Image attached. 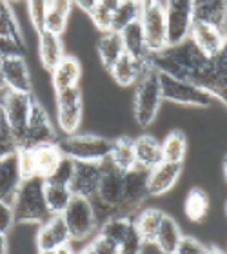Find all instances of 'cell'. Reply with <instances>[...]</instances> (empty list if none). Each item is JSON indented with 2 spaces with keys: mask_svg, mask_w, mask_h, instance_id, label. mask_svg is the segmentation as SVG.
Here are the masks:
<instances>
[{
  "mask_svg": "<svg viewBox=\"0 0 227 254\" xmlns=\"http://www.w3.org/2000/svg\"><path fill=\"white\" fill-rule=\"evenodd\" d=\"M148 65L158 73L169 74L173 78L191 82L206 89L211 95L213 76H215V60L196 48L195 42L187 38L178 46H169L162 53L151 55Z\"/></svg>",
  "mask_w": 227,
  "mask_h": 254,
  "instance_id": "6da1fadb",
  "label": "cell"
},
{
  "mask_svg": "<svg viewBox=\"0 0 227 254\" xmlns=\"http://www.w3.org/2000/svg\"><path fill=\"white\" fill-rule=\"evenodd\" d=\"M15 222L20 225H42L49 216L46 198H44V180L42 178H31L24 180L16 190L15 198L11 201Z\"/></svg>",
  "mask_w": 227,
  "mask_h": 254,
  "instance_id": "7a4b0ae2",
  "label": "cell"
},
{
  "mask_svg": "<svg viewBox=\"0 0 227 254\" xmlns=\"http://www.w3.org/2000/svg\"><path fill=\"white\" fill-rule=\"evenodd\" d=\"M162 100L164 96H162L160 74L156 69L148 65L137 82L135 100H133V115L138 126L149 127L156 120L160 107H162Z\"/></svg>",
  "mask_w": 227,
  "mask_h": 254,
  "instance_id": "3957f363",
  "label": "cell"
},
{
  "mask_svg": "<svg viewBox=\"0 0 227 254\" xmlns=\"http://www.w3.org/2000/svg\"><path fill=\"white\" fill-rule=\"evenodd\" d=\"M58 147L64 156L75 162L102 164L111 154L113 140L100 136V134H71V136L58 140Z\"/></svg>",
  "mask_w": 227,
  "mask_h": 254,
  "instance_id": "277c9868",
  "label": "cell"
},
{
  "mask_svg": "<svg viewBox=\"0 0 227 254\" xmlns=\"http://www.w3.org/2000/svg\"><path fill=\"white\" fill-rule=\"evenodd\" d=\"M122 194H124V173L120 169H116L115 165L109 162H102V180L96 196L93 198V205L95 209L100 207L102 211H106V220L111 216L118 214L122 203ZM104 220V222H106Z\"/></svg>",
  "mask_w": 227,
  "mask_h": 254,
  "instance_id": "5b68a950",
  "label": "cell"
},
{
  "mask_svg": "<svg viewBox=\"0 0 227 254\" xmlns=\"http://www.w3.org/2000/svg\"><path fill=\"white\" fill-rule=\"evenodd\" d=\"M146 46L151 55L162 53L167 48V27H165V2H142L140 11Z\"/></svg>",
  "mask_w": 227,
  "mask_h": 254,
  "instance_id": "8992f818",
  "label": "cell"
},
{
  "mask_svg": "<svg viewBox=\"0 0 227 254\" xmlns=\"http://www.w3.org/2000/svg\"><path fill=\"white\" fill-rule=\"evenodd\" d=\"M62 216L73 242H82V240L89 238L98 225L95 205L89 198L73 196V200L68 205V209L64 211Z\"/></svg>",
  "mask_w": 227,
  "mask_h": 254,
  "instance_id": "52a82bcc",
  "label": "cell"
},
{
  "mask_svg": "<svg viewBox=\"0 0 227 254\" xmlns=\"http://www.w3.org/2000/svg\"><path fill=\"white\" fill-rule=\"evenodd\" d=\"M2 107H4L5 118L11 127L13 138L16 142V147H24L26 142V132H27V124H29V117H31V109L35 104L33 95H24V93H13L7 91L2 98Z\"/></svg>",
  "mask_w": 227,
  "mask_h": 254,
  "instance_id": "ba28073f",
  "label": "cell"
},
{
  "mask_svg": "<svg viewBox=\"0 0 227 254\" xmlns=\"http://www.w3.org/2000/svg\"><path fill=\"white\" fill-rule=\"evenodd\" d=\"M160 74V85H162V96L164 100L182 104V106L191 107H209L213 104V98L206 89H202L198 85L184 82V80L173 78L169 74Z\"/></svg>",
  "mask_w": 227,
  "mask_h": 254,
  "instance_id": "9c48e42d",
  "label": "cell"
},
{
  "mask_svg": "<svg viewBox=\"0 0 227 254\" xmlns=\"http://www.w3.org/2000/svg\"><path fill=\"white\" fill-rule=\"evenodd\" d=\"M195 24L193 0H169L165 2V27H167V48L178 46L187 40Z\"/></svg>",
  "mask_w": 227,
  "mask_h": 254,
  "instance_id": "30bf717a",
  "label": "cell"
},
{
  "mask_svg": "<svg viewBox=\"0 0 227 254\" xmlns=\"http://www.w3.org/2000/svg\"><path fill=\"white\" fill-rule=\"evenodd\" d=\"M84 118V98L78 87L57 93V124L66 134H76Z\"/></svg>",
  "mask_w": 227,
  "mask_h": 254,
  "instance_id": "8fae6325",
  "label": "cell"
},
{
  "mask_svg": "<svg viewBox=\"0 0 227 254\" xmlns=\"http://www.w3.org/2000/svg\"><path fill=\"white\" fill-rule=\"evenodd\" d=\"M148 171L135 167V169L124 173V194H122V203L116 216L131 218L133 212L142 209L144 201L148 200Z\"/></svg>",
  "mask_w": 227,
  "mask_h": 254,
  "instance_id": "7c38bea8",
  "label": "cell"
},
{
  "mask_svg": "<svg viewBox=\"0 0 227 254\" xmlns=\"http://www.w3.org/2000/svg\"><path fill=\"white\" fill-rule=\"evenodd\" d=\"M55 142H58V140H57V131H55L53 124H51V118H49L46 107L40 102L35 100L31 109V117H29V124H27L24 147L35 149V147H40V145H46V143H55Z\"/></svg>",
  "mask_w": 227,
  "mask_h": 254,
  "instance_id": "4fadbf2b",
  "label": "cell"
},
{
  "mask_svg": "<svg viewBox=\"0 0 227 254\" xmlns=\"http://www.w3.org/2000/svg\"><path fill=\"white\" fill-rule=\"evenodd\" d=\"M102 180V164H91V162H75L73 180L69 184V189L73 196L89 198L93 200Z\"/></svg>",
  "mask_w": 227,
  "mask_h": 254,
  "instance_id": "5bb4252c",
  "label": "cell"
},
{
  "mask_svg": "<svg viewBox=\"0 0 227 254\" xmlns=\"http://www.w3.org/2000/svg\"><path fill=\"white\" fill-rule=\"evenodd\" d=\"M0 67H2V73H4L7 91L31 95V89H33L31 74H29V67H27L24 55L0 60Z\"/></svg>",
  "mask_w": 227,
  "mask_h": 254,
  "instance_id": "9a60e30c",
  "label": "cell"
},
{
  "mask_svg": "<svg viewBox=\"0 0 227 254\" xmlns=\"http://www.w3.org/2000/svg\"><path fill=\"white\" fill-rule=\"evenodd\" d=\"M66 244H71L69 229L62 214H53L40 225L37 233L38 251H57Z\"/></svg>",
  "mask_w": 227,
  "mask_h": 254,
  "instance_id": "2e32d148",
  "label": "cell"
},
{
  "mask_svg": "<svg viewBox=\"0 0 227 254\" xmlns=\"http://www.w3.org/2000/svg\"><path fill=\"white\" fill-rule=\"evenodd\" d=\"M226 37L227 31H224L220 27L204 24V22H195L189 35V38L195 42L196 48L207 57H217L222 51L224 44H226Z\"/></svg>",
  "mask_w": 227,
  "mask_h": 254,
  "instance_id": "e0dca14e",
  "label": "cell"
},
{
  "mask_svg": "<svg viewBox=\"0 0 227 254\" xmlns=\"http://www.w3.org/2000/svg\"><path fill=\"white\" fill-rule=\"evenodd\" d=\"M182 176V164L162 162L154 169L148 171V187L149 196L167 194Z\"/></svg>",
  "mask_w": 227,
  "mask_h": 254,
  "instance_id": "ac0fdd59",
  "label": "cell"
},
{
  "mask_svg": "<svg viewBox=\"0 0 227 254\" xmlns=\"http://www.w3.org/2000/svg\"><path fill=\"white\" fill-rule=\"evenodd\" d=\"M133 147H135V158H137V167L144 171H151L156 165L164 162V154H162V143L156 138L142 134L133 140Z\"/></svg>",
  "mask_w": 227,
  "mask_h": 254,
  "instance_id": "d6986e66",
  "label": "cell"
},
{
  "mask_svg": "<svg viewBox=\"0 0 227 254\" xmlns=\"http://www.w3.org/2000/svg\"><path fill=\"white\" fill-rule=\"evenodd\" d=\"M80 76H82V64L75 57H64V60L51 71V84L55 93L68 91L78 87Z\"/></svg>",
  "mask_w": 227,
  "mask_h": 254,
  "instance_id": "ffe728a7",
  "label": "cell"
},
{
  "mask_svg": "<svg viewBox=\"0 0 227 254\" xmlns=\"http://www.w3.org/2000/svg\"><path fill=\"white\" fill-rule=\"evenodd\" d=\"M193 15L195 22H204L227 31V2L224 0H195Z\"/></svg>",
  "mask_w": 227,
  "mask_h": 254,
  "instance_id": "44dd1931",
  "label": "cell"
},
{
  "mask_svg": "<svg viewBox=\"0 0 227 254\" xmlns=\"http://www.w3.org/2000/svg\"><path fill=\"white\" fill-rule=\"evenodd\" d=\"M20 184L22 178L18 162H16V153L0 160V201L11 203Z\"/></svg>",
  "mask_w": 227,
  "mask_h": 254,
  "instance_id": "7402d4cb",
  "label": "cell"
},
{
  "mask_svg": "<svg viewBox=\"0 0 227 254\" xmlns=\"http://www.w3.org/2000/svg\"><path fill=\"white\" fill-rule=\"evenodd\" d=\"M66 53H64V44L62 38L57 35L44 31L42 35H38V59L46 71H53L58 64L62 62Z\"/></svg>",
  "mask_w": 227,
  "mask_h": 254,
  "instance_id": "603a6c76",
  "label": "cell"
},
{
  "mask_svg": "<svg viewBox=\"0 0 227 254\" xmlns=\"http://www.w3.org/2000/svg\"><path fill=\"white\" fill-rule=\"evenodd\" d=\"M122 42H124V49L129 57H133L138 62L148 64L151 53L148 51V46H146V38H144L142 26H140V20L133 22L129 26L120 33Z\"/></svg>",
  "mask_w": 227,
  "mask_h": 254,
  "instance_id": "cb8c5ba5",
  "label": "cell"
},
{
  "mask_svg": "<svg viewBox=\"0 0 227 254\" xmlns=\"http://www.w3.org/2000/svg\"><path fill=\"white\" fill-rule=\"evenodd\" d=\"M73 5V2H68V0H49L44 31L57 35V37H62L64 31L68 29L69 15H71Z\"/></svg>",
  "mask_w": 227,
  "mask_h": 254,
  "instance_id": "d4e9b609",
  "label": "cell"
},
{
  "mask_svg": "<svg viewBox=\"0 0 227 254\" xmlns=\"http://www.w3.org/2000/svg\"><path fill=\"white\" fill-rule=\"evenodd\" d=\"M146 67H148V64L138 62V60H135L127 53H124L120 57V60L109 69V73H111L113 80H115L116 84L126 87V85L137 84L140 76L144 74V71H146Z\"/></svg>",
  "mask_w": 227,
  "mask_h": 254,
  "instance_id": "484cf974",
  "label": "cell"
},
{
  "mask_svg": "<svg viewBox=\"0 0 227 254\" xmlns=\"http://www.w3.org/2000/svg\"><path fill=\"white\" fill-rule=\"evenodd\" d=\"M164 216L165 212H162L160 209L149 207V209H140L137 216L133 218V223H135L138 234L142 236L144 244H154Z\"/></svg>",
  "mask_w": 227,
  "mask_h": 254,
  "instance_id": "4316f807",
  "label": "cell"
},
{
  "mask_svg": "<svg viewBox=\"0 0 227 254\" xmlns=\"http://www.w3.org/2000/svg\"><path fill=\"white\" fill-rule=\"evenodd\" d=\"M33 156H35V164H37V176L42 180H48L49 176L53 175L55 169L60 164V160L64 158L62 151L58 147V142L35 147L33 149Z\"/></svg>",
  "mask_w": 227,
  "mask_h": 254,
  "instance_id": "83f0119b",
  "label": "cell"
},
{
  "mask_svg": "<svg viewBox=\"0 0 227 254\" xmlns=\"http://www.w3.org/2000/svg\"><path fill=\"white\" fill-rule=\"evenodd\" d=\"M124 53H126V49H124V42H122L120 33H113V31L102 33L100 40H98V57H100L102 65L107 71L120 60V57Z\"/></svg>",
  "mask_w": 227,
  "mask_h": 254,
  "instance_id": "f1b7e54d",
  "label": "cell"
},
{
  "mask_svg": "<svg viewBox=\"0 0 227 254\" xmlns=\"http://www.w3.org/2000/svg\"><path fill=\"white\" fill-rule=\"evenodd\" d=\"M44 198H46V205L53 216V214H64V211L68 209V205L73 200V192H71L69 186L44 180Z\"/></svg>",
  "mask_w": 227,
  "mask_h": 254,
  "instance_id": "f546056e",
  "label": "cell"
},
{
  "mask_svg": "<svg viewBox=\"0 0 227 254\" xmlns=\"http://www.w3.org/2000/svg\"><path fill=\"white\" fill-rule=\"evenodd\" d=\"M182 236L184 234L180 231L176 220L171 218L169 214H165L164 220H162V225L158 229V234H156V240H154V245L158 247L162 254H174Z\"/></svg>",
  "mask_w": 227,
  "mask_h": 254,
  "instance_id": "4dcf8cb0",
  "label": "cell"
},
{
  "mask_svg": "<svg viewBox=\"0 0 227 254\" xmlns=\"http://www.w3.org/2000/svg\"><path fill=\"white\" fill-rule=\"evenodd\" d=\"M109 162L122 173H127L137 167V158H135V147H133L131 138H116L113 140V149L109 154Z\"/></svg>",
  "mask_w": 227,
  "mask_h": 254,
  "instance_id": "1f68e13d",
  "label": "cell"
},
{
  "mask_svg": "<svg viewBox=\"0 0 227 254\" xmlns=\"http://www.w3.org/2000/svg\"><path fill=\"white\" fill-rule=\"evenodd\" d=\"M213 60H215V78H213L211 96L227 107V37L222 51L217 57H213Z\"/></svg>",
  "mask_w": 227,
  "mask_h": 254,
  "instance_id": "d6a6232c",
  "label": "cell"
},
{
  "mask_svg": "<svg viewBox=\"0 0 227 254\" xmlns=\"http://www.w3.org/2000/svg\"><path fill=\"white\" fill-rule=\"evenodd\" d=\"M209 205H211V200L206 190L200 187H193L185 200V216L193 223H200L207 216Z\"/></svg>",
  "mask_w": 227,
  "mask_h": 254,
  "instance_id": "836d02e7",
  "label": "cell"
},
{
  "mask_svg": "<svg viewBox=\"0 0 227 254\" xmlns=\"http://www.w3.org/2000/svg\"><path fill=\"white\" fill-rule=\"evenodd\" d=\"M162 143V154H164V162L171 164H182L187 154V138L182 131H171L164 138Z\"/></svg>",
  "mask_w": 227,
  "mask_h": 254,
  "instance_id": "e575fe53",
  "label": "cell"
},
{
  "mask_svg": "<svg viewBox=\"0 0 227 254\" xmlns=\"http://www.w3.org/2000/svg\"><path fill=\"white\" fill-rule=\"evenodd\" d=\"M140 11H142V2L122 0L118 7H116L115 15H113L111 31L122 33L129 24H133V22H137L140 18Z\"/></svg>",
  "mask_w": 227,
  "mask_h": 254,
  "instance_id": "d590c367",
  "label": "cell"
},
{
  "mask_svg": "<svg viewBox=\"0 0 227 254\" xmlns=\"http://www.w3.org/2000/svg\"><path fill=\"white\" fill-rule=\"evenodd\" d=\"M0 37L11 38V40L18 42L20 46H26L20 26L16 22L15 13H13V7H11L9 2H0Z\"/></svg>",
  "mask_w": 227,
  "mask_h": 254,
  "instance_id": "8d00e7d4",
  "label": "cell"
},
{
  "mask_svg": "<svg viewBox=\"0 0 227 254\" xmlns=\"http://www.w3.org/2000/svg\"><path fill=\"white\" fill-rule=\"evenodd\" d=\"M118 4H120V0H98L96 2V7L89 15L96 29H100L102 33L111 31L113 15H115Z\"/></svg>",
  "mask_w": 227,
  "mask_h": 254,
  "instance_id": "74e56055",
  "label": "cell"
},
{
  "mask_svg": "<svg viewBox=\"0 0 227 254\" xmlns=\"http://www.w3.org/2000/svg\"><path fill=\"white\" fill-rule=\"evenodd\" d=\"M133 223V218H127V216H111L107 218L106 222H102L100 225V236H104V238L111 240V242H115L116 245L120 244L122 238L126 236L127 229H129V225Z\"/></svg>",
  "mask_w": 227,
  "mask_h": 254,
  "instance_id": "f35d334b",
  "label": "cell"
},
{
  "mask_svg": "<svg viewBox=\"0 0 227 254\" xmlns=\"http://www.w3.org/2000/svg\"><path fill=\"white\" fill-rule=\"evenodd\" d=\"M16 151H18V147H16L11 127L7 124V118H5L4 107H2V102H0V160L9 156V154H15Z\"/></svg>",
  "mask_w": 227,
  "mask_h": 254,
  "instance_id": "ab89813d",
  "label": "cell"
},
{
  "mask_svg": "<svg viewBox=\"0 0 227 254\" xmlns=\"http://www.w3.org/2000/svg\"><path fill=\"white\" fill-rule=\"evenodd\" d=\"M144 240L138 234L135 223L129 225L126 236L122 238V242L118 244V253L120 254H142L144 253Z\"/></svg>",
  "mask_w": 227,
  "mask_h": 254,
  "instance_id": "60d3db41",
  "label": "cell"
},
{
  "mask_svg": "<svg viewBox=\"0 0 227 254\" xmlns=\"http://www.w3.org/2000/svg\"><path fill=\"white\" fill-rule=\"evenodd\" d=\"M46 13H48V0H31V2H27V15H29V20H31L37 35L44 33Z\"/></svg>",
  "mask_w": 227,
  "mask_h": 254,
  "instance_id": "b9f144b4",
  "label": "cell"
},
{
  "mask_svg": "<svg viewBox=\"0 0 227 254\" xmlns=\"http://www.w3.org/2000/svg\"><path fill=\"white\" fill-rule=\"evenodd\" d=\"M16 162H18V171H20L22 182L37 178V164H35L33 149H26V147L18 149L16 151Z\"/></svg>",
  "mask_w": 227,
  "mask_h": 254,
  "instance_id": "7bdbcfd3",
  "label": "cell"
},
{
  "mask_svg": "<svg viewBox=\"0 0 227 254\" xmlns=\"http://www.w3.org/2000/svg\"><path fill=\"white\" fill-rule=\"evenodd\" d=\"M73 173H75V160L64 156L60 160L58 167L55 169V173L49 176V182H55V184H62V186H69L71 180H73Z\"/></svg>",
  "mask_w": 227,
  "mask_h": 254,
  "instance_id": "ee69618b",
  "label": "cell"
},
{
  "mask_svg": "<svg viewBox=\"0 0 227 254\" xmlns=\"http://www.w3.org/2000/svg\"><path fill=\"white\" fill-rule=\"evenodd\" d=\"M206 245H202L198 240L191 238V236H182L174 254H206Z\"/></svg>",
  "mask_w": 227,
  "mask_h": 254,
  "instance_id": "f6af8a7d",
  "label": "cell"
},
{
  "mask_svg": "<svg viewBox=\"0 0 227 254\" xmlns=\"http://www.w3.org/2000/svg\"><path fill=\"white\" fill-rule=\"evenodd\" d=\"M24 49H26V46H20V44L11 40V38L0 37V60L24 55Z\"/></svg>",
  "mask_w": 227,
  "mask_h": 254,
  "instance_id": "bcb514c9",
  "label": "cell"
},
{
  "mask_svg": "<svg viewBox=\"0 0 227 254\" xmlns=\"http://www.w3.org/2000/svg\"><path fill=\"white\" fill-rule=\"evenodd\" d=\"M15 214H13V207L11 203L0 201V234H7L15 225Z\"/></svg>",
  "mask_w": 227,
  "mask_h": 254,
  "instance_id": "7dc6e473",
  "label": "cell"
},
{
  "mask_svg": "<svg viewBox=\"0 0 227 254\" xmlns=\"http://www.w3.org/2000/svg\"><path fill=\"white\" fill-rule=\"evenodd\" d=\"M89 247L95 251V254H120L118 253V245L111 240L100 236V234H96V238L91 242Z\"/></svg>",
  "mask_w": 227,
  "mask_h": 254,
  "instance_id": "c3c4849f",
  "label": "cell"
},
{
  "mask_svg": "<svg viewBox=\"0 0 227 254\" xmlns=\"http://www.w3.org/2000/svg\"><path fill=\"white\" fill-rule=\"evenodd\" d=\"M96 2H98V0H78V2H75V4L78 5L82 11H85L87 15H91L93 9L96 7Z\"/></svg>",
  "mask_w": 227,
  "mask_h": 254,
  "instance_id": "681fc988",
  "label": "cell"
},
{
  "mask_svg": "<svg viewBox=\"0 0 227 254\" xmlns=\"http://www.w3.org/2000/svg\"><path fill=\"white\" fill-rule=\"evenodd\" d=\"M55 254H78V253L73 249L71 244H66V245H62V247H58V249L55 251Z\"/></svg>",
  "mask_w": 227,
  "mask_h": 254,
  "instance_id": "f907efd6",
  "label": "cell"
},
{
  "mask_svg": "<svg viewBox=\"0 0 227 254\" xmlns=\"http://www.w3.org/2000/svg\"><path fill=\"white\" fill-rule=\"evenodd\" d=\"M9 245H7V234H0V254H7Z\"/></svg>",
  "mask_w": 227,
  "mask_h": 254,
  "instance_id": "816d5d0a",
  "label": "cell"
},
{
  "mask_svg": "<svg viewBox=\"0 0 227 254\" xmlns=\"http://www.w3.org/2000/svg\"><path fill=\"white\" fill-rule=\"evenodd\" d=\"M206 254H226V253H224V251H220V249H217V247H207Z\"/></svg>",
  "mask_w": 227,
  "mask_h": 254,
  "instance_id": "f5cc1de1",
  "label": "cell"
},
{
  "mask_svg": "<svg viewBox=\"0 0 227 254\" xmlns=\"http://www.w3.org/2000/svg\"><path fill=\"white\" fill-rule=\"evenodd\" d=\"M2 89H7V87H5L4 73H2V67H0V91H2Z\"/></svg>",
  "mask_w": 227,
  "mask_h": 254,
  "instance_id": "db71d44e",
  "label": "cell"
},
{
  "mask_svg": "<svg viewBox=\"0 0 227 254\" xmlns=\"http://www.w3.org/2000/svg\"><path fill=\"white\" fill-rule=\"evenodd\" d=\"M78 254H95V251H93V249H91V247H89V245H87V247H85V249L80 251Z\"/></svg>",
  "mask_w": 227,
  "mask_h": 254,
  "instance_id": "11a10c76",
  "label": "cell"
},
{
  "mask_svg": "<svg viewBox=\"0 0 227 254\" xmlns=\"http://www.w3.org/2000/svg\"><path fill=\"white\" fill-rule=\"evenodd\" d=\"M222 167H224V176H226V182H227V156H226V158H224Z\"/></svg>",
  "mask_w": 227,
  "mask_h": 254,
  "instance_id": "9f6ffc18",
  "label": "cell"
},
{
  "mask_svg": "<svg viewBox=\"0 0 227 254\" xmlns=\"http://www.w3.org/2000/svg\"><path fill=\"white\" fill-rule=\"evenodd\" d=\"M38 254H55V251H38Z\"/></svg>",
  "mask_w": 227,
  "mask_h": 254,
  "instance_id": "6f0895ef",
  "label": "cell"
},
{
  "mask_svg": "<svg viewBox=\"0 0 227 254\" xmlns=\"http://www.w3.org/2000/svg\"><path fill=\"white\" fill-rule=\"evenodd\" d=\"M226 211H227V207H226Z\"/></svg>",
  "mask_w": 227,
  "mask_h": 254,
  "instance_id": "680465c9",
  "label": "cell"
}]
</instances>
